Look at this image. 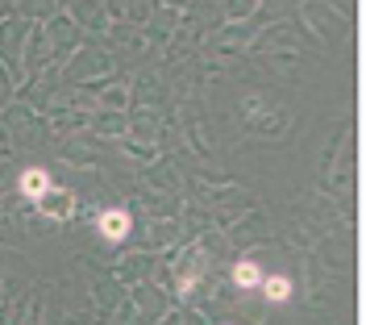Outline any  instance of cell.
Masks as SVG:
<instances>
[{"mask_svg":"<svg viewBox=\"0 0 366 325\" xmlns=\"http://www.w3.org/2000/svg\"><path fill=\"white\" fill-rule=\"evenodd\" d=\"M100 233H104L108 242H121V238L130 233V213H125V209H108V213L100 217Z\"/></svg>","mask_w":366,"mask_h":325,"instance_id":"6da1fadb","label":"cell"},{"mask_svg":"<svg viewBox=\"0 0 366 325\" xmlns=\"http://www.w3.org/2000/svg\"><path fill=\"white\" fill-rule=\"evenodd\" d=\"M21 192L34 200V204H42L46 200V192H50V176H46L42 167H34V171H25L21 176Z\"/></svg>","mask_w":366,"mask_h":325,"instance_id":"7a4b0ae2","label":"cell"},{"mask_svg":"<svg viewBox=\"0 0 366 325\" xmlns=\"http://www.w3.org/2000/svg\"><path fill=\"white\" fill-rule=\"evenodd\" d=\"M233 283H237V288H258V283H263V271H258V263H250V259H246V263H237V271H233Z\"/></svg>","mask_w":366,"mask_h":325,"instance_id":"3957f363","label":"cell"},{"mask_svg":"<svg viewBox=\"0 0 366 325\" xmlns=\"http://www.w3.org/2000/svg\"><path fill=\"white\" fill-rule=\"evenodd\" d=\"M263 292H267L271 300H287V296H291V279H287V276H271V279H263Z\"/></svg>","mask_w":366,"mask_h":325,"instance_id":"277c9868","label":"cell"}]
</instances>
